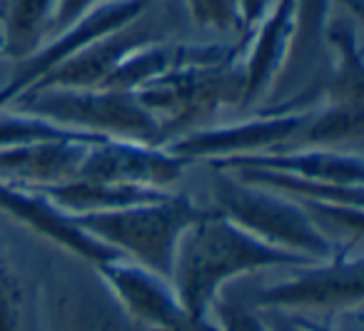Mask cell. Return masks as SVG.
Masks as SVG:
<instances>
[{"instance_id":"cell-1","label":"cell","mask_w":364,"mask_h":331,"mask_svg":"<svg viewBox=\"0 0 364 331\" xmlns=\"http://www.w3.org/2000/svg\"><path fill=\"white\" fill-rule=\"evenodd\" d=\"M302 264H309V259L264 244L223 215L205 210L177 244L172 284L193 321L215 326V306L223 301V289L230 281L272 266Z\"/></svg>"},{"instance_id":"cell-2","label":"cell","mask_w":364,"mask_h":331,"mask_svg":"<svg viewBox=\"0 0 364 331\" xmlns=\"http://www.w3.org/2000/svg\"><path fill=\"white\" fill-rule=\"evenodd\" d=\"M162 132V145L208 127L245 97L242 45H188L185 58L165 75L137 90Z\"/></svg>"},{"instance_id":"cell-3","label":"cell","mask_w":364,"mask_h":331,"mask_svg":"<svg viewBox=\"0 0 364 331\" xmlns=\"http://www.w3.org/2000/svg\"><path fill=\"white\" fill-rule=\"evenodd\" d=\"M213 205V212L235 222L259 242L309 261L329 259L339 249L319 232L297 200L250 185L230 172H215Z\"/></svg>"},{"instance_id":"cell-4","label":"cell","mask_w":364,"mask_h":331,"mask_svg":"<svg viewBox=\"0 0 364 331\" xmlns=\"http://www.w3.org/2000/svg\"><path fill=\"white\" fill-rule=\"evenodd\" d=\"M203 212V207L195 205L190 197L170 195L147 205L82 215L77 222L95 239L112 246L122 259L172 279L177 244Z\"/></svg>"},{"instance_id":"cell-5","label":"cell","mask_w":364,"mask_h":331,"mask_svg":"<svg viewBox=\"0 0 364 331\" xmlns=\"http://www.w3.org/2000/svg\"><path fill=\"white\" fill-rule=\"evenodd\" d=\"M13 105L16 110L48 117L73 130L162 145L160 125L137 92L110 87H48L26 92Z\"/></svg>"},{"instance_id":"cell-6","label":"cell","mask_w":364,"mask_h":331,"mask_svg":"<svg viewBox=\"0 0 364 331\" xmlns=\"http://www.w3.org/2000/svg\"><path fill=\"white\" fill-rule=\"evenodd\" d=\"M317 92L307 97L302 95L297 100L284 102L277 110L259 112V115L232 122V125L200 127V130L185 132V135L165 142V147L175 155L185 157L188 162H215L279 150L282 145L299 137V132L304 130L317 107Z\"/></svg>"},{"instance_id":"cell-7","label":"cell","mask_w":364,"mask_h":331,"mask_svg":"<svg viewBox=\"0 0 364 331\" xmlns=\"http://www.w3.org/2000/svg\"><path fill=\"white\" fill-rule=\"evenodd\" d=\"M364 296V256L359 244H342L329 259L309 261L255 301L264 311H359Z\"/></svg>"},{"instance_id":"cell-8","label":"cell","mask_w":364,"mask_h":331,"mask_svg":"<svg viewBox=\"0 0 364 331\" xmlns=\"http://www.w3.org/2000/svg\"><path fill=\"white\" fill-rule=\"evenodd\" d=\"M152 0H102L100 6L87 11L82 18H77L65 31L48 38L31 58L18 63L16 75L11 77L3 90H0V110L18 100L23 92H28L41 77H46L50 70H55L60 63L80 53L82 48L92 45L100 38L130 26L145 16L147 6Z\"/></svg>"},{"instance_id":"cell-9","label":"cell","mask_w":364,"mask_h":331,"mask_svg":"<svg viewBox=\"0 0 364 331\" xmlns=\"http://www.w3.org/2000/svg\"><path fill=\"white\" fill-rule=\"evenodd\" d=\"M102 286L115 299L132 324L155 331H220V326H200L182 306L172 279L127 259L102 261L95 266Z\"/></svg>"},{"instance_id":"cell-10","label":"cell","mask_w":364,"mask_h":331,"mask_svg":"<svg viewBox=\"0 0 364 331\" xmlns=\"http://www.w3.org/2000/svg\"><path fill=\"white\" fill-rule=\"evenodd\" d=\"M190 162L170 152L165 145H150L137 140H107L87 147L80 175L97 182L137 185L152 190H170L185 175Z\"/></svg>"},{"instance_id":"cell-11","label":"cell","mask_w":364,"mask_h":331,"mask_svg":"<svg viewBox=\"0 0 364 331\" xmlns=\"http://www.w3.org/2000/svg\"><path fill=\"white\" fill-rule=\"evenodd\" d=\"M0 212L92 266L102 264V261L122 259L112 246L95 239L77 222V217L68 215L50 197L31 190V187L11 185V182L0 180Z\"/></svg>"},{"instance_id":"cell-12","label":"cell","mask_w":364,"mask_h":331,"mask_svg":"<svg viewBox=\"0 0 364 331\" xmlns=\"http://www.w3.org/2000/svg\"><path fill=\"white\" fill-rule=\"evenodd\" d=\"M213 172H240V170H267L279 175L304 177V180L329 182V185H364V160L359 152L327 150V147H299V150L257 152V155L230 157V160L208 162Z\"/></svg>"},{"instance_id":"cell-13","label":"cell","mask_w":364,"mask_h":331,"mask_svg":"<svg viewBox=\"0 0 364 331\" xmlns=\"http://www.w3.org/2000/svg\"><path fill=\"white\" fill-rule=\"evenodd\" d=\"M297 38V0H272L269 11L247 36L242 107H250L269 90L282 72Z\"/></svg>"},{"instance_id":"cell-14","label":"cell","mask_w":364,"mask_h":331,"mask_svg":"<svg viewBox=\"0 0 364 331\" xmlns=\"http://www.w3.org/2000/svg\"><path fill=\"white\" fill-rule=\"evenodd\" d=\"M145 43H152V36L147 31H142V28H137L135 21L130 26L95 40L92 45L82 48L73 58H68L55 70H50L46 77H41L28 92L48 90V87H102L107 77L112 75V70L132 50H137Z\"/></svg>"},{"instance_id":"cell-15","label":"cell","mask_w":364,"mask_h":331,"mask_svg":"<svg viewBox=\"0 0 364 331\" xmlns=\"http://www.w3.org/2000/svg\"><path fill=\"white\" fill-rule=\"evenodd\" d=\"M97 145V142H95ZM87 142H38L0 150V180L21 187H46L80 175Z\"/></svg>"},{"instance_id":"cell-16","label":"cell","mask_w":364,"mask_h":331,"mask_svg":"<svg viewBox=\"0 0 364 331\" xmlns=\"http://www.w3.org/2000/svg\"><path fill=\"white\" fill-rule=\"evenodd\" d=\"M50 197L60 210L73 217L95 215V212H112L132 205H147L170 197V190H152V187L137 185H115V182H97L87 177H73V180L58 182V185L31 187Z\"/></svg>"},{"instance_id":"cell-17","label":"cell","mask_w":364,"mask_h":331,"mask_svg":"<svg viewBox=\"0 0 364 331\" xmlns=\"http://www.w3.org/2000/svg\"><path fill=\"white\" fill-rule=\"evenodd\" d=\"M58 0H3L0 11V55L11 60L31 58L53 36Z\"/></svg>"},{"instance_id":"cell-18","label":"cell","mask_w":364,"mask_h":331,"mask_svg":"<svg viewBox=\"0 0 364 331\" xmlns=\"http://www.w3.org/2000/svg\"><path fill=\"white\" fill-rule=\"evenodd\" d=\"M324 40L332 48L334 67L329 85L322 90V100L364 105V60L357 28L347 21L327 23Z\"/></svg>"},{"instance_id":"cell-19","label":"cell","mask_w":364,"mask_h":331,"mask_svg":"<svg viewBox=\"0 0 364 331\" xmlns=\"http://www.w3.org/2000/svg\"><path fill=\"white\" fill-rule=\"evenodd\" d=\"M107 137L92 135V132L73 130L48 117L23 112L16 107H3L0 110V150L21 145H38V142H87L95 145Z\"/></svg>"},{"instance_id":"cell-20","label":"cell","mask_w":364,"mask_h":331,"mask_svg":"<svg viewBox=\"0 0 364 331\" xmlns=\"http://www.w3.org/2000/svg\"><path fill=\"white\" fill-rule=\"evenodd\" d=\"M364 127V105H349V102H324L314 107L312 117L299 132L309 147H327L337 150L347 142H359Z\"/></svg>"},{"instance_id":"cell-21","label":"cell","mask_w":364,"mask_h":331,"mask_svg":"<svg viewBox=\"0 0 364 331\" xmlns=\"http://www.w3.org/2000/svg\"><path fill=\"white\" fill-rule=\"evenodd\" d=\"M36 304L26 271L0 244V331H33Z\"/></svg>"},{"instance_id":"cell-22","label":"cell","mask_w":364,"mask_h":331,"mask_svg":"<svg viewBox=\"0 0 364 331\" xmlns=\"http://www.w3.org/2000/svg\"><path fill=\"white\" fill-rule=\"evenodd\" d=\"M63 331H132V321L122 314V309L110 301H102L100 296H85L73 304Z\"/></svg>"},{"instance_id":"cell-23","label":"cell","mask_w":364,"mask_h":331,"mask_svg":"<svg viewBox=\"0 0 364 331\" xmlns=\"http://www.w3.org/2000/svg\"><path fill=\"white\" fill-rule=\"evenodd\" d=\"M188 11L193 23L203 31L220 33V36H242L245 33L240 0H188Z\"/></svg>"},{"instance_id":"cell-24","label":"cell","mask_w":364,"mask_h":331,"mask_svg":"<svg viewBox=\"0 0 364 331\" xmlns=\"http://www.w3.org/2000/svg\"><path fill=\"white\" fill-rule=\"evenodd\" d=\"M332 0H297V38L294 43L314 45L324 38Z\"/></svg>"},{"instance_id":"cell-25","label":"cell","mask_w":364,"mask_h":331,"mask_svg":"<svg viewBox=\"0 0 364 331\" xmlns=\"http://www.w3.org/2000/svg\"><path fill=\"white\" fill-rule=\"evenodd\" d=\"M215 321L220 331H269L262 316L255 314L252 309L230 304V301H220L215 306Z\"/></svg>"},{"instance_id":"cell-26","label":"cell","mask_w":364,"mask_h":331,"mask_svg":"<svg viewBox=\"0 0 364 331\" xmlns=\"http://www.w3.org/2000/svg\"><path fill=\"white\" fill-rule=\"evenodd\" d=\"M102 0H58L55 21H53V36L60 31H65L68 26L82 18L87 11H92L95 6H100Z\"/></svg>"},{"instance_id":"cell-27","label":"cell","mask_w":364,"mask_h":331,"mask_svg":"<svg viewBox=\"0 0 364 331\" xmlns=\"http://www.w3.org/2000/svg\"><path fill=\"white\" fill-rule=\"evenodd\" d=\"M264 324H267L269 331H319L314 321L294 319V316H287L284 311H267Z\"/></svg>"},{"instance_id":"cell-28","label":"cell","mask_w":364,"mask_h":331,"mask_svg":"<svg viewBox=\"0 0 364 331\" xmlns=\"http://www.w3.org/2000/svg\"><path fill=\"white\" fill-rule=\"evenodd\" d=\"M272 0H240V13H242V23H245V33L250 36L255 26L264 18V13L269 11Z\"/></svg>"},{"instance_id":"cell-29","label":"cell","mask_w":364,"mask_h":331,"mask_svg":"<svg viewBox=\"0 0 364 331\" xmlns=\"http://www.w3.org/2000/svg\"><path fill=\"white\" fill-rule=\"evenodd\" d=\"M0 50H3V45H0Z\"/></svg>"}]
</instances>
